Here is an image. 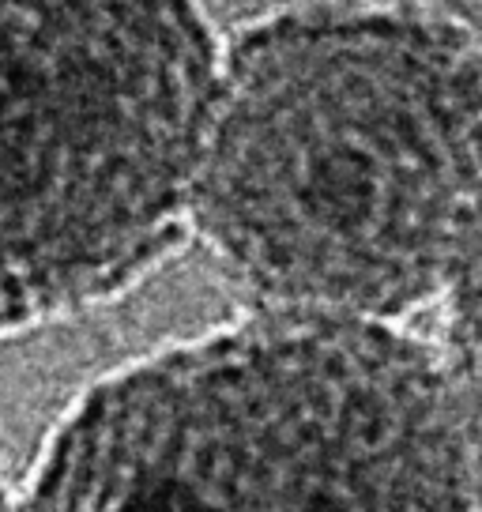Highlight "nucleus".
<instances>
[{"label": "nucleus", "instance_id": "obj_1", "mask_svg": "<svg viewBox=\"0 0 482 512\" xmlns=\"http://www.w3.org/2000/svg\"><path fill=\"white\" fill-rule=\"evenodd\" d=\"M482 196V38L422 0H290L245 23L193 234L249 309L403 324Z\"/></svg>", "mask_w": 482, "mask_h": 512}, {"label": "nucleus", "instance_id": "obj_4", "mask_svg": "<svg viewBox=\"0 0 482 512\" xmlns=\"http://www.w3.org/2000/svg\"><path fill=\"white\" fill-rule=\"evenodd\" d=\"M437 302H441L437 347L445 351L475 411L482 415V196L460 234Z\"/></svg>", "mask_w": 482, "mask_h": 512}, {"label": "nucleus", "instance_id": "obj_5", "mask_svg": "<svg viewBox=\"0 0 482 512\" xmlns=\"http://www.w3.org/2000/svg\"><path fill=\"white\" fill-rule=\"evenodd\" d=\"M0 512H16V494L4 479V467H0Z\"/></svg>", "mask_w": 482, "mask_h": 512}, {"label": "nucleus", "instance_id": "obj_2", "mask_svg": "<svg viewBox=\"0 0 482 512\" xmlns=\"http://www.w3.org/2000/svg\"><path fill=\"white\" fill-rule=\"evenodd\" d=\"M16 512H482V415L437 339L245 309L87 384Z\"/></svg>", "mask_w": 482, "mask_h": 512}, {"label": "nucleus", "instance_id": "obj_3", "mask_svg": "<svg viewBox=\"0 0 482 512\" xmlns=\"http://www.w3.org/2000/svg\"><path fill=\"white\" fill-rule=\"evenodd\" d=\"M219 57L200 0H0V339L185 245Z\"/></svg>", "mask_w": 482, "mask_h": 512}]
</instances>
